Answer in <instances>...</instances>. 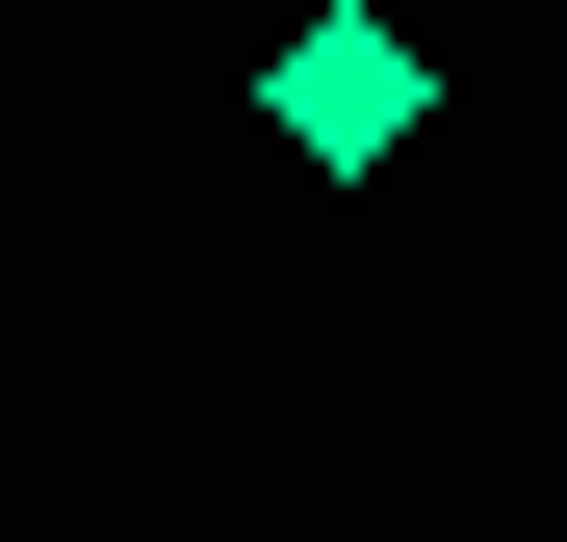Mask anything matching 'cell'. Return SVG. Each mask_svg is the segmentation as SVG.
<instances>
[{
	"mask_svg": "<svg viewBox=\"0 0 567 542\" xmlns=\"http://www.w3.org/2000/svg\"><path fill=\"white\" fill-rule=\"evenodd\" d=\"M413 104H439V78H413V27H388V0H310V27L258 52V130L310 155V181H361V155H413Z\"/></svg>",
	"mask_w": 567,
	"mask_h": 542,
	"instance_id": "1",
	"label": "cell"
},
{
	"mask_svg": "<svg viewBox=\"0 0 567 542\" xmlns=\"http://www.w3.org/2000/svg\"><path fill=\"white\" fill-rule=\"evenodd\" d=\"M0 542H27V517H0Z\"/></svg>",
	"mask_w": 567,
	"mask_h": 542,
	"instance_id": "2",
	"label": "cell"
}]
</instances>
